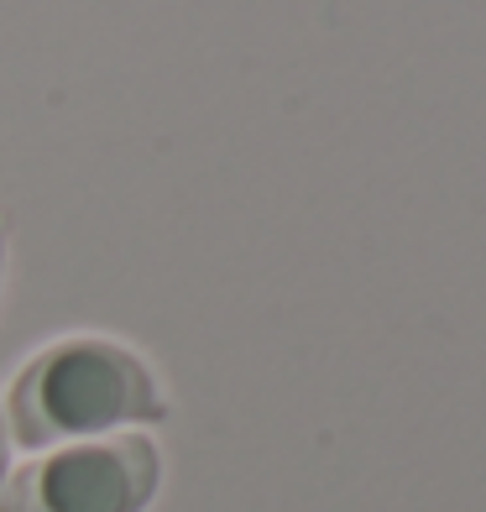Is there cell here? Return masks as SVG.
Segmentation results:
<instances>
[{"mask_svg": "<svg viewBox=\"0 0 486 512\" xmlns=\"http://www.w3.org/2000/svg\"><path fill=\"white\" fill-rule=\"evenodd\" d=\"M162 413H168V398L152 366L100 335H68L37 351L11 387V439L27 450H48L121 424H157Z\"/></svg>", "mask_w": 486, "mask_h": 512, "instance_id": "6da1fadb", "label": "cell"}, {"mask_svg": "<svg viewBox=\"0 0 486 512\" xmlns=\"http://www.w3.org/2000/svg\"><path fill=\"white\" fill-rule=\"evenodd\" d=\"M162 455L147 434H110L42 455L6 481L0 512H147Z\"/></svg>", "mask_w": 486, "mask_h": 512, "instance_id": "7a4b0ae2", "label": "cell"}, {"mask_svg": "<svg viewBox=\"0 0 486 512\" xmlns=\"http://www.w3.org/2000/svg\"><path fill=\"white\" fill-rule=\"evenodd\" d=\"M11 481V424H6V408H0V492Z\"/></svg>", "mask_w": 486, "mask_h": 512, "instance_id": "3957f363", "label": "cell"}, {"mask_svg": "<svg viewBox=\"0 0 486 512\" xmlns=\"http://www.w3.org/2000/svg\"><path fill=\"white\" fill-rule=\"evenodd\" d=\"M0 272H6V230H0Z\"/></svg>", "mask_w": 486, "mask_h": 512, "instance_id": "277c9868", "label": "cell"}]
</instances>
